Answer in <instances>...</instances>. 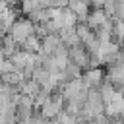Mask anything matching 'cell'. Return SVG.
Listing matches in <instances>:
<instances>
[{"label": "cell", "mask_w": 124, "mask_h": 124, "mask_svg": "<svg viewBox=\"0 0 124 124\" xmlns=\"http://www.w3.org/2000/svg\"><path fill=\"white\" fill-rule=\"evenodd\" d=\"M2 52H4V56H6V60H10V58H14L17 52H19V48H17V43L10 37V35H6V37H2Z\"/></svg>", "instance_id": "3"}, {"label": "cell", "mask_w": 124, "mask_h": 124, "mask_svg": "<svg viewBox=\"0 0 124 124\" xmlns=\"http://www.w3.org/2000/svg\"><path fill=\"white\" fill-rule=\"evenodd\" d=\"M108 19L110 17L107 16L105 10H91L89 16H87V25L91 29H99V27H105L108 23Z\"/></svg>", "instance_id": "2"}, {"label": "cell", "mask_w": 124, "mask_h": 124, "mask_svg": "<svg viewBox=\"0 0 124 124\" xmlns=\"http://www.w3.org/2000/svg\"><path fill=\"white\" fill-rule=\"evenodd\" d=\"M31 35H35V25H33L27 17H17L16 23H14L12 29H10V37H12L17 45H23Z\"/></svg>", "instance_id": "1"}]
</instances>
